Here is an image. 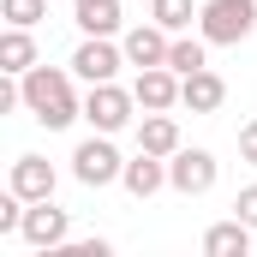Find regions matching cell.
<instances>
[{"instance_id":"12","label":"cell","mask_w":257,"mask_h":257,"mask_svg":"<svg viewBox=\"0 0 257 257\" xmlns=\"http://www.w3.org/2000/svg\"><path fill=\"white\" fill-rule=\"evenodd\" d=\"M120 186H126L138 203H144V197H156L162 186H168V156H150V150H138V156L126 162V174H120Z\"/></svg>"},{"instance_id":"18","label":"cell","mask_w":257,"mask_h":257,"mask_svg":"<svg viewBox=\"0 0 257 257\" xmlns=\"http://www.w3.org/2000/svg\"><path fill=\"white\" fill-rule=\"evenodd\" d=\"M197 12H203V6H192V0H150V18H156L162 30H174V36H180V30L192 24Z\"/></svg>"},{"instance_id":"14","label":"cell","mask_w":257,"mask_h":257,"mask_svg":"<svg viewBox=\"0 0 257 257\" xmlns=\"http://www.w3.org/2000/svg\"><path fill=\"white\" fill-rule=\"evenodd\" d=\"M30 66H36L30 30H24V24H6V36H0V72H6V78H24Z\"/></svg>"},{"instance_id":"5","label":"cell","mask_w":257,"mask_h":257,"mask_svg":"<svg viewBox=\"0 0 257 257\" xmlns=\"http://www.w3.org/2000/svg\"><path fill=\"white\" fill-rule=\"evenodd\" d=\"M168 186H174L180 197H203L209 186H215V156H209V150H186V144H180V150L168 156Z\"/></svg>"},{"instance_id":"4","label":"cell","mask_w":257,"mask_h":257,"mask_svg":"<svg viewBox=\"0 0 257 257\" xmlns=\"http://www.w3.org/2000/svg\"><path fill=\"white\" fill-rule=\"evenodd\" d=\"M132 108H138V96L120 90L114 78H108V84H90V96H84V120H90V132H108V138L132 126Z\"/></svg>"},{"instance_id":"21","label":"cell","mask_w":257,"mask_h":257,"mask_svg":"<svg viewBox=\"0 0 257 257\" xmlns=\"http://www.w3.org/2000/svg\"><path fill=\"white\" fill-rule=\"evenodd\" d=\"M239 162H251V168H257V120L239 126Z\"/></svg>"},{"instance_id":"6","label":"cell","mask_w":257,"mask_h":257,"mask_svg":"<svg viewBox=\"0 0 257 257\" xmlns=\"http://www.w3.org/2000/svg\"><path fill=\"white\" fill-rule=\"evenodd\" d=\"M132 96H138L144 114H168V108H180V72L174 66H138Z\"/></svg>"},{"instance_id":"8","label":"cell","mask_w":257,"mask_h":257,"mask_svg":"<svg viewBox=\"0 0 257 257\" xmlns=\"http://www.w3.org/2000/svg\"><path fill=\"white\" fill-rule=\"evenodd\" d=\"M120 66H126V48H114V36H84L78 54H72V72L84 84H108Z\"/></svg>"},{"instance_id":"10","label":"cell","mask_w":257,"mask_h":257,"mask_svg":"<svg viewBox=\"0 0 257 257\" xmlns=\"http://www.w3.org/2000/svg\"><path fill=\"white\" fill-rule=\"evenodd\" d=\"M120 48H126V66H168V48H174V30H162L156 18H150V24H132Z\"/></svg>"},{"instance_id":"17","label":"cell","mask_w":257,"mask_h":257,"mask_svg":"<svg viewBox=\"0 0 257 257\" xmlns=\"http://www.w3.org/2000/svg\"><path fill=\"white\" fill-rule=\"evenodd\" d=\"M168 66H174L180 78H186V72H203V66H209V36H203V30L186 36V30H180V36H174V48H168Z\"/></svg>"},{"instance_id":"13","label":"cell","mask_w":257,"mask_h":257,"mask_svg":"<svg viewBox=\"0 0 257 257\" xmlns=\"http://www.w3.org/2000/svg\"><path fill=\"white\" fill-rule=\"evenodd\" d=\"M251 233L257 227H245L239 215H227V221H215V227L203 233V257H245L251 251Z\"/></svg>"},{"instance_id":"19","label":"cell","mask_w":257,"mask_h":257,"mask_svg":"<svg viewBox=\"0 0 257 257\" xmlns=\"http://www.w3.org/2000/svg\"><path fill=\"white\" fill-rule=\"evenodd\" d=\"M0 18H6V24H24V30H36V24L48 18V0H0Z\"/></svg>"},{"instance_id":"3","label":"cell","mask_w":257,"mask_h":257,"mask_svg":"<svg viewBox=\"0 0 257 257\" xmlns=\"http://www.w3.org/2000/svg\"><path fill=\"white\" fill-rule=\"evenodd\" d=\"M120 174H126V162H120V150H114L108 132H96V138H84V144L72 150V180H78V186L102 192V186H114Z\"/></svg>"},{"instance_id":"15","label":"cell","mask_w":257,"mask_h":257,"mask_svg":"<svg viewBox=\"0 0 257 257\" xmlns=\"http://www.w3.org/2000/svg\"><path fill=\"white\" fill-rule=\"evenodd\" d=\"M138 150L174 156V150H180V120H174V114H144V120H138Z\"/></svg>"},{"instance_id":"16","label":"cell","mask_w":257,"mask_h":257,"mask_svg":"<svg viewBox=\"0 0 257 257\" xmlns=\"http://www.w3.org/2000/svg\"><path fill=\"white\" fill-rule=\"evenodd\" d=\"M72 18L84 36H114L120 30V0H72Z\"/></svg>"},{"instance_id":"7","label":"cell","mask_w":257,"mask_h":257,"mask_svg":"<svg viewBox=\"0 0 257 257\" xmlns=\"http://www.w3.org/2000/svg\"><path fill=\"white\" fill-rule=\"evenodd\" d=\"M36 251H60L66 245V233H72V215L66 209H54V197H42V203H30L24 209V227H18Z\"/></svg>"},{"instance_id":"1","label":"cell","mask_w":257,"mask_h":257,"mask_svg":"<svg viewBox=\"0 0 257 257\" xmlns=\"http://www.w3.org/2000/svg\"><path fill=\"white\" fill-rule=\"evenodd\" d=\"M72 78H78V72H60V66H30V72L18 78V84H24V108H30L48 132H66L72 120H84V102H78Z\"/></svg>"},{"instance_id":"9","label":"cell","mask_w":257,"mask_h":257,"mask_svg":"<svg viewBox=\"0 0 257 257\" xmlns=\"http://www.w3.org/2000/svg\"><path fill=\"white\" fill-rule=\"evenodd\" d=\"M6 186L24 197V203H42V197H54L60 174H54V162H48V156H18V162H12V180H6Z\"/></svg>"},{"instance_id":"11","label":"cell","mask_w":257,"mask_h":257,"mask_svg":"<svg viewBox=\"0 0 257 257\" xmlns=\"http://www.w3.org/2000/svg\"><path fill=\"white\" fill-rule=\"evenodd\" d=\"M227 102V84H221V72H186L180 78V108H192V114H215Z\"/></svg>"},{"instance_id":"20","label":"cell","mask_w":257,"mask_h":257,"mask_svg":"<svg viewBox=\"0 0 257 257\" xmlns=\"http://www.w3.org/2000/svg\"><path fill=\"white\" fill-rule=\"evenodd\" d=\"M233 215H239L245 227H257V186H245V192L233 197Z\"/></svg>"},{"instance_id":"2","label":"cell","mask_w":257,"mask_h":257,"mask_svg":"<svg viewBox=\"0 0 257 257\" xmlns=\"http://www.w3.org/2000/svg\"><path fill=\"white\" fill-rule=\"evenodd\" d=\"M197 30L209 36V48H233L257 30V0H203Z\"/></svg>"}]
</instances>
